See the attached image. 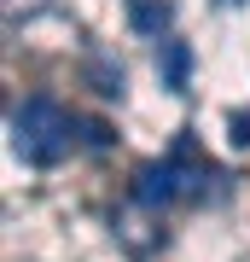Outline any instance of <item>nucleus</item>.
Masks as SVG:
<instances>
[{"label":"nucleus","mask_w":250,"mask_h":262,"mask_svg":"<svg viewBox=\"0 0 250 262\" xmlns=\"http://www.w3.org/2000/svg\"><path fill=\"white\" fill-rule=\"evenodd\" d=\"M87 76H93V88H99L105 99H122V88H128L122 64H105V58H93V64H87Z\"/></svg>","instance_id":"39448f33"},{"label":"nucleus","mask_w":250,"mask_h":262,"mask_svg":"<svg viewBox=\"0 0 250 262\" xmlns=\"http://www.w3.org/2000/svg\"><path fill=\"white\" fill-rule=\"evenodd\" d=\"M128 24L140 29V35H169L175 6H169V0H128Z\"/></svg>","instance_id":"20e7f679"},{"label":"nucleus","mask_w":250,"mask_h":262,"mask_svg":"<svg viewBox=\"0 0 250 262\" xmlns=\"http://www.w3.org/2000/svg\"><path fill=\"white\" fill-rule=\"evenodd\" d=\"M70 146H76V117L58 99L29 94V99L12 105V151H18V163L53 169V163H64Z\"/></svg>","instance_id":"f03ea898"},{"label":"nucleus","mask_w":250,"mask_h":262,"mask_svg":"<svg viewBox=\"0 0 250 262\" xmlns=\"http://www.w3.org/2000/svg\"><path fill=\"white\" fill-rule=\"evenodd\" d=\"M227 140L239 146V151H250V105H239V111L227 117Z\"/></svg>","instance_id":"423d86ee"},{"label":"nucleus","mask_w":250,"mask_h":262,"mask_svg":"<svg viewBox=\"0 0 250 262\" xmlns=\"http://www.w3.org/2000/svg\"><path fill=\"white\" fill-rule=\"evenodd\" d=\"M87 128V146H111V128H105V122H82Z\"/></svg>","instance_id":"0eeeda50"},{"label":"nucleus","mask_w":250,"mask_h":262,"mask_svg":"<svg viewBox=\"0 0 250 262\" xmlns=\"http://www.w3.org/2000/svg\"><path fill=\"white\" fill-rule=\"evenodd\" d=\"M157 82L169 94H192V47L180 35H163L157 41Z\"/></svg>","instance_id":"7ed1b4c3"},{"label":"nucleus","mask_w":250,"mask_h":262,"mask_svg":"<svg viewBox=\"0 0 250 262\" xmlns=\"http://www.w3.org/2000/svg\"><path fill=\"white\" fill-rule=\"evenodd\" d=\"M221 181H227V175L204 158V151H198V134H192V128H180V134H175V146H169L163 158L140 163V175H134L128 198H134L140 210H169V204H198V198L221 192Z\"/></svg>","instance_id":"f257e3e1"},{"label":"nucleus","mask_w":250,"mask_h":262,"mask_svg":"<svg viewBox=\"0 0 250 262\" xmlns=\"http://www.w3.org/2000/svg\"><path fill=\"white\" fill-rule=\"evenodd\" d=\"M233 6H244V0H233Z\"/></svg>","instance_id":"6e6552de"}]
</instances>
